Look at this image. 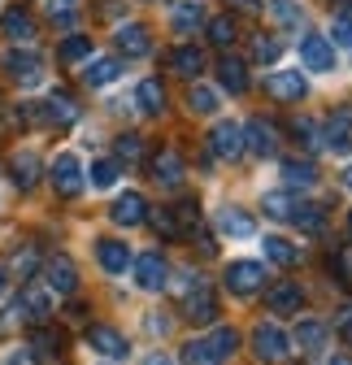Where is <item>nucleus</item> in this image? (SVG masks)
<instances>
[{"label": "nucleus", "instance_id": "53", "mask_svg": "<svg viewBox=\"0 0 352 365\" xmlns=\"http://www.w3.org/2000/svg\"><path fill=\"white\" fill-rule=\"evenodd\" d=\"M348 235H352V209H348Z\"/></svg>", "mask_w": 352, "mask_h": 365}, {"label": "nucleus", "instance_id": "47", "mask_svg": "<svg viewBox=\"0 0 352 365\" xmlns=\"http://www.w3.org/2000/svg\"><path fill=\"white\" fill-rule=\"evenodd\" d=\"M331 265L339 269V279H343V283H352V244H348V248H339Z\"/></svg>", "mask_w": 352, "mask_h": 365}, {"label": "nucleus", "instance_id": "18", "mask_svg": "<svg viewBox=\"0 0 352 365\" xmlns=\"http://www.w3.org/2000/svg\"><path fill=\"white\" fill-rule=\"evenodd\" d=\"M87 344H92V352H100V356H109V361L126 356V339H122L113 327H87Z\"/></svg>", "mask_w": 352, "mask_h": 365}, {"label": "nucleus", "instance_id": "34", "mask_svg": "<svg viewBox=\"0 0 352 365\" xmlns=\"http://www.w3.org/2000/svg\"><path fill=\"white\" fill-rule=\"evenodd\" d=\"M183 365H222V356L213 352L209 339H187L183 344Z\"/></svg>", "mask_w": 352, "mask_h": 365}, {"label": "nucleus", "instance_id": "44", "mask_svg": "<svg viewBox=\"0 0 352 365\" xmlns=\"http://www.w3.org/2000/svg\"><path fill=\"white\" fill-rule=\"evenodd\" d=\"M291 209H296L291 196H283V192H270V196H266V213H270V217L283 222V217H291Z\"/></svg>", "mask_w": 352, "mask_h": 365}, {"label": "nucleus", "instance_id": "19", "mask_svg": "<svg viewBox=\"0 0 352 365\" xmlns=\"http://www.w3.org/2000/svg\"><path fill=\"white\" fill-rule=\"evenodd\" d=\"M170 22L174 31H196L205 22V0H170Z\"/></svg>", "mask_w": 352, "mask_h": 365}, {"label": "nucleus", "instance_id": "15", "mask_svg": "<svg viewBox=\"0 0 352 365\" xmlns=\"http://www.w3.org/2000/svg\"><path fill=\"white\" fill-rule=\"evenodd\" d=\"M35 118L39 122H48V126H70L74 118H78V105L66 96V91H57L53 101H43V105H35Z\"/></svg>", "mask_w": 352, "mask_h": 365}, {"label": "nucleus", "instance_id": "25", "mask_svg": "<svg viewBox=\"0 0 352 365\" xmlns=\"http://www.w3.org/2000/svg\"><path fill=\"white\" fill-rule=\"evenodd\" d=\"M322 140H326V148H331V153H339V157H343V153L352 148V118H348V113L331 118V122H326V135H322Z\"/></svg>", "mask_w": 352, "mask_h": 365}, {"label": "nucleus", "instance_id": "3", "mask_svg": "<svg viewBox=\"0 0 352 365\" xmlns=\"http://www.w3.org/2000/svg\"><path fill=\"white\" fill-rule=\"evenodd\" d=\"M252 352L266 361V365H279V361L291 352V344H287V335H283L279 322H261V327L252 331Z\"/></svg>", "mask_w": 352, "mask_h": 365}, {"label": "nucleus", "instance_id": "39", "mask_svg": "<svg viewBox=\"0 0 352 365\" xmlns=\"http://www.w3.org/2000/svg\"><path fill=\"white\" fill-rule=\"evenodd\" d=\"M209 39L217 43V48H231V43H235V22H231V14H222V18L209 22Z\"/></svg>", "mask_w": 352, "mask_h": 365}, {"label": "nucleus", "instance_id": "37", "mask_svg": "<svg viewBox=\"0 0 352 365\" xmlns=\"http://www.w3.org/2000/svg\"><path fill=\"white\" fill-rule=\"evenodd\" d=\"M144 222L152 226L157 235H165V240H179V222H174V213H170V209H148V213H144Z\"/></svg>", "mask_w": 352, "mask_h": 365}, {"label": "nucleus", "instance_id": "42", "mask_svg": "<svg viewBox=\"0 0 352 365\" xmlns=\"http://www.w3.org/2000/svg\"><path fill=\"white\" fill-rule=\"evenodd\" d=\"M209 344H213V352H217V356L227 361V356H231V352L239 348V335H235L231 327H222V331H213V339H209Z\"/></svg>", "mask_w": 352, "mask_h": 365}, {"label": "nucleus", "instance_id": "52", "mask_svg": "<svg viewBox=\"0 0 352 365\" xmlns=\"http://www.w3.org/2000/svg\"><path fill=\"white\" fill-rule=\"evenodd\" d=\"M331 365H352V361H348V356H335V361H331Z\"/></svg>", "mask_w": 352, "mask_h": 365}, {"label": "nucleus", "instance_id": "11", "mask_svg": "<svg viewBox=\"0 0 352 365\" xmlns=\"http://www.w3.org/2000/svg\"><path fill=\"white\" fill-rule=\"evenodd\" d=\"M31 356L43 361V365H57L66 356V339L53 331V327H35L31 331Z\"/></svg>", "mask_w": 352, "mask_h": 365}, {"label": "nucleus", "instance_id": "16", "mask_svg": "<svg viewBox=\"0 0 352 365\" xmlns=\"http://www.w3.org/2000/svg\"><path fill=\"white\" fill-rule=\"evenodd\" d=\"M148 48H152L148 26H140V22L118 26V53H122V57H148Z\"/></svg>", "mask_w": 352, "mask_h": 365}, {"label": "nucleus", "instance_id": "20", "mask_svg": "<svg viewBox=\"0 0 352 365\" xmlns=\"http://www.w3.org/2000/svg\"><path fill=\"white\" fill-rule=\"evenodd\" d=\"M0 26H5V35L14 39V43H31L35 39V18L22 9V5H14V9H5V18H0Z\"/></svg>", "mask_w": 352, "mask_h": 365}, {"label": "nucleus", "instance_id": "50", "mask_svg": "<svg viewBox=\"0 0 352 365\" xmlns=\"http://www.w3.org/2000/svg\"><path fill=\"white\" fill-rule=\"evenodd\" d=\"M5 287H9V279H5V265H0V300H5Z\"/></svg>", "mask_w": 352, "mask_h": 365}, {"label": "nucleus", "instance_id": "13", "mask_svg": "<svg viewBox=\"0 0 352 365\" xmlns=\"http://www.w3.org/2000/svg\"><path fill=\"white\" fill-rule=\"evenodd\" d=\"M183 174H187V165H183V157L174 148H161L152 157V178L161 182V187H183Z\"/></svg>", "mask_w": 352, "mask_h": 365}, {"label": "nucleus", "instance_id": "38", "mask_svg": "<svg viewBox=\"0 0 352 365\" xmlns=\"http://www.w3.org/2000/svg\"><path fill=\"white\" fill-rule=\"evenodd\" d=\"M118 174H122V165H118V161H109V157L92 161V187H113Z\"/></svg>", "mask_w": 352, "mask_h": 365}, {"label": "nucleus", "instance_id": "2", "mask_svg": "<svg viewBox=\"0 0 352 365\" xmlns=\"http://www.w3.org/2000/svg\"><path fill=\"white\" fill-rule=\"evenodd\" d=\"M217 296H213V287L200 279L192 292H183V317L187 322H196V327H209V322H217Z\"/></svg>", "mask_w": 352, "mask_h": 365}, {"label": "nucleus", "instance_id": "17", "mask_svg": "<svg viewBox=\"0 0 352 365\" xmlns=\"http://www.w3.org/2000/svg\"><path fill=\"white\" fill-rule=\"evenodd\" d=\"M144 213H148V205H144L140 192H122V196L113 200V209H109V217H113L118 226H140Z\"/></svg>", "mask_w": 352, "mask_h": 365}, {"label": "nucleus", "instance_id": "54", "mask_svg": "<svg viewBox=\"0 0 352 365\" xmlns=\"http://www.w3.org/2000/svg\"><path fill=\"white\" fill-rule=\"evenodd\" d=\"M61 5H74V0H61Z\"/></svg>", "mask_w": 352, "mask_h": 365}, {"label": "nucleus", "instance_id": "24", "mask_svg": "<svg viewBox=\"0 0 352 365\" xmlns=\"http://www.w3.org/2000/svg\"><path fill=\"white\" fill-rule=\"evenodd\" d=\"M217 83H222L227 91H235V96H244V91H248V66L239 57H222V66H217Z\"/></svg>", "mask_w": 352, "mask_h": 365}, {"label": "nucleus", "instance_id": "22", "mask_svg": "<svg viewBox=\"0 0 352 365\" xmlns=\"http://www.w3.org/2000/svg\"><path fill=\"white\" fill-rule=\"evenodd\" d=\"M96 257H100V269L105 274H126V265H130V248L122 240H100L96 244Z\"/></svg>", "mask_w": 352, "mask_h": 365}, {"label": "nucleus", "instance_id": "30", "mask_svg": "<svg viewBox=\"0 0 352 365\" xmlns=\"http://www.w3.org/2000/svg\"><path fill=\"white\" fill-rule=\"evenodd\" d=\"M291 222H296L300 235H322V231H326V213H322L318 205H296Z\"/></svg>", "mask_w": 352, "mask_h": 365}, {"label": "nucleus", "instance_id": "41", "mask_svg": "<svg viewBox=\"0 0 352 365\" xmlns=\"http://www.w3.org/2000/svg\"><path fill=\"white\" fill-rule=\"evenodd\" d=\"M279 53H283L279 39H270V35H257V39H252V57H257V61H279Z\"/></svg>", "mask_w": 352, "mask_h": 365}, {"label": "nucleus", "instance_id": "32", "mask_svg": "<svg viewBox=\"0 0 352 365\" xmlns=\"http://www.w3.org/2000/svg\"><path fill=\"white\" fill-rule=\"evenodd\" d=\"M18 313H26L31 322H48L53 304H48V296H43L39 287H26V292H22V300H18Z\"/></svg>", "mask_w": 352, "mask_h": 365}, {"label": "nucleus", "instance_id": "27", "mask_svg": "<svg viewBox=\"0 0 352 365\" xmlns=\"http://www.w3.org/2000/svg\"><path fill=\"white\" fill-rule=\"evenodd\" d=\"M122 74V66L113 61V57H87V70H83V83H92V87H109L113 78Z\"/></svg>", "mask_w": 352, "mask_h": 365}, {"label": "nucleus", "instance_id": "45", "mask_svg": "<svg viewBox=\"0 0 352 365\" xmlns=\"http://www.w3.org/2000/svg\"><path fill=\"white\" fill-rule=\"evenodd\" d=\"M331 35H335V43H348V48H352V9L335 14V26H331Z\"/></svg>", "mask_w": 352, "mask_h": 365}, {"label": "nucleus", "instance_id": "6", "mask_svg": "<svg viewBox=\"0 0 352 365\" xmlns=\"http://www.w3.org/2000/svg\"><path fill=\"white\" fill-rule=\"evenodd\" d=\"M244 153H252V157H274L279 153V126L274 122H266V118H248V126H244Z\"/></svg>", "mask_w": 352, "mask_h": 365}, {"label": "nucleus", "instance_id": "14", "mask_svg": "<svg viewBox=\"0 0 352 365\" xmlns=\"http://www.w3.org/2000/svg\"><path fill=\"white\" fill-rule=\"evenodd\" d=\"M5 70H9L18 83H26V87H31V83H39L43 61H39V53H31V48H26V53H22V48H9V53H5Z\"/></svg>", "mask_w": 352, "mask_h": 365}, {"label": "nucleus", "instance_id": "5", "mask_svg": "<svg viewBox=\"0 0 352 365\" xmlns=\"http://www.w3.org/2000/svg\"><path fill=\"white\" fill-rule=\"evenodd\" d=\"M48 178H53V192H57L61 200H74V196L83 192V165H78L74 153H61V157L53 161Z\"/></svg>", "mask_w": 352, "mask_h": 365}, {"label": "nucleus", "instance_id": "40", "mask_svg": "<svg viewBox=\"0 0 352 365\" xmlns=\"http://www.w3.org/2000/svg\"><path fill=\"white\" fill-rule=\"evenodd\" d=\"M140 157H144V140H140V135H118V161L135 165Z\"/></svg>", "mask_w": 352, "mask_h": 365}, {"label": "nucleus", "instance_id": "9", "mask_svg": "<svg viewBox=\"0 0 352 365\" xmlns=\"http://www.w3.org/2000/svg\"><path fill=\"white\" fill-rule=\"evenodd\" d=\"M130 265H135V283H140L144 292H161V287L170 283V279H165L170 265L161 261V252H144V257H135Z\"/></svg>", "mask_w": 352, "mask_h": 365}, {"label": "nucleus", "instance_id": "43", "mask_svg": "<svg viewBox=\"0 0 352 365\" xmlns=\"http://www.w3.org/2000/svg\"><path fill=\"white\" fill-rule=\"evenodd\" d=\"M266 5H270V14H274L283 26H300V9L291 5V0H266Z\"/></svg>", "mask_w": 352, "mask_h": 365}, {"label": "nucleus", "instance_id": "28", "mask_svg": "<svg viewBox=\"0 0 352 365\" xmlns=\"http://www.w3.org/2000/svg\"><path fill=\"white\" fill-rule=\"evenodd\" d=\"M300 352H322V344H326V327L322 322H314V317H304V322L296 327V339H291Z\"/></svg>", "mask_w": 352, "mask_h": 365}, {"label": "nucleus", "instance_id": "48", "mask_svg": "<svg viewBox=\"0 0 352 365\" xmlns=\"http://www.w3.org/2000/svg\"><path fill=\"white\" fill-rule=\"evenodd\" d=\"M231 5H235L239 14H261V9H266V5H261V0H231Z\"/></svg>", "mask_w": 352, "mask_h": 365}, {"label": "nucleus", "instance_id": "10", "mask_svg": "<svg viewBox=\"0 0 352 365\" xmlns=\"http://www.w3.org/2000/svg\"><path fill=\"white\" fill-rule=\"evenodd\" d=\"M266 91L274 101H304V91H309V83H304L300 70H274L266 78Z\"/></svg>", "mask_w": 352, "mask_h": 365}, {"label": "nucleus", "instance_id": "46", "mask_svg": "<svg viewBox=\"0 0 352 365\" xmlns=\"http://www.w3.org/2000/svg\"><path fill=\"white\" fill-rule=\"evenodd\" d=\"M291 135H300V144H309V148L318 144V126H314L309 118H296V122H291Z\"/></svg>", "mask_w": 352, "mask_h": 365}, {"label": "nucleus", "instance_id": "12", "mask_svg": "<svg viewBox=\"0 0 352 365\" xmlns=\"http://www.w3.org/2000/svg\"><path fill=\"white\" fill-rule=\"evenodd\" d=\"M266 304H270V313H283V317H291V313H300V304H304V292H300V283H291V279H279V283L266 292Z\"/></svg>", "mask_w": 352, "mask_h": 365}, {"label": "nucleus", "instance_id": "21", "mask_svg": "<svg viewBox=\"0 0 352 365\" xmlns=\"http://www.w3.org/2000/svg\"><path fill=\"white\" fill-rule=\"evenodd\" d=\"M217 231L222 235H231V240H248L252 231H257V222L244 213V209H235V205H227L222 213H217Z\"/></svg>", "mask_w": 352, "mask_h": 365}, {"label": "nucleus", "instance_id": "4", "mask_svg": "<svg viewBox=\"0 0 352 365\" xmlns=\"http://www.w3.org/2000/svg\"><path fill=\"white\" fill-rule=\"evenodd\" d=\"M222 283H227L231 296H252L257 287H266V265L261 261H231Z\"/></svg>", "mask_w": 352, "mask_h": 365}, {"label": "nucleus", "instance_id": "35", "mask_svg": "<svg viewBox=\"0 0 352 365\" xmlns=\"http://www.w3.org/2000/svg\"><path fill=\"white\" fill-rule=\"evenodd\" d=\"M187 109H192V113H200V118L217 113V91H213V87H200V83H196V87L187 91Z\"/></svg>", "mask_w": 352, "mask_h": 365}, {"label": "nucleus", "instance_id": "8", "mask_svg": "<svg viewBox=\"0 0 352 365\" xmlns=\"http://www.w3.org/2000/svg\"><path fill=\"white\" fill-rule=\"evenodd\" d=\"M209 148H213V157H222V161L244 157V126L239 122H217L209 130Z\"/></svg>", "mask_w": 352, "mask_h": 365}, {"label": "nucleus", "instance_id": "29", "mask_svg": "<svg viewBox=\"0 0 352 365\" xmlns=\"http://www.w3.org/2000/svg\"><path fill=\"white\" fill-rule=\"evenodd\" d=\"M9 170H14V182L22 192H31L35 182H39V157L35 153H18L14 161H9Z\"/></svg>", "mask_w": 352, "mask_h": 365}, {"label": "nucleus", "instance_id": "31", "mask_svg": "<svg viewBox=\"0 0 352 365\" xmlns=\"http://www.w3.org/2000/svg\"><path fill=\"white\" fill-rule=\"evenodd\" d=\"M57 57H61V66H78V61H87V57H92V35H66V39H61V48H57Z\"/></svg>", "mask_w": 352, "mask_h": 365}, {"label": "nucleus", "instance_id": "33", "mask_svg": "<svg viewBox=\"0 0 352 365\" xmlns=\"http://www.w3.org/2000/svg\"><path fill=\"white\" fill-rule=\"evenodd\" d=\"M135 101H140L144 113H161V109H165V87H161L157 78H144V83L135 87Z\"/></svg>", "mask_w": 352, "mask_h": 365}, {"label": "nucleus", "instance_id": "36", "mask_svg": "<svg viewBox=\"0 0 352 365\" xmlns=\"http://www.w3.org/2000/svg\"><path fill=\"white\" fill-rule=\"evenodd\" d=\"M261 248H266V261H274V265H296V257H300L283 235H266V244H261Z\"/></svg>", "mask_w": 352, "mask_h": 365}, {"label": "nucleus", "instance_id": "7", "mask_svg": "<svg viewBox=\"0 0 352 365\" xmlns=\"http://www.w3.org/2000/svg\"><path fill=\"white\" fill-rule=\"evenodd\" d=\"M43 279H48V292L74 296V292H78V265H74L66 252H57V257H48V265H43Z\"/></svg>", "mask_w": 352, "mask_h": 365}, {"label": "nucleus", "instance_id": "23", "mask_svg": "<svg viewBox=\"0 0 352 365\" xmlns=\"http://www.w3.org/2000/svg\"><path fill=\"white\" fill-rule=\"evenodd\" d=\"M170 66L179 70L183 78H200V74H205V53L196 48V43H183V48L170 53Z\"/></svg>", "mask_w": 352, "mask_h": 365}, {"label": "nucleus", "instance_id": "51", "mask_svg": "<svg viewBox=\"0 0 352 365\" xmlns=\"http://www.w3.org/2000/svg\"><path fill=\"white\" fill-rule=\"evenodd\" d=\"M343 187H348V192H352V170H348V174H343Z\"/></svg>", "mask_w": 352, "mask_h": 365}, {"label": "nucleus", "instance_id": "49", "mask_svg": "<svg viewBox=\"0 0 352 365\" xmlns=\"http://www.w3.org/2000/svg\"><path fill=\"white\" fill-rule=\"evenodd\" d=\"M144 365H174V361H170V356H161V352H152V356H148Z\"/></svg>", "mask_w": 352, "mask_h": 365}, {"label": "nucleus", "instance_id": "26", "mask_svg": "<svg viewBox=\"0 0 352 365\" xmlns=\"http://www.w3.org/2000/svg\"><path fill=\"white\" fill-rule=\"evenodd\" d=\"M283 178H287V187H314V182H318V165L300 161V157H287L283 161Z\"/></svg>", "mask_w": 352, "mask_h": 365}, {"label": "nucleus", "instance_id": "1", "mask_svg": "<svg viewBox=\"0 0 352 365\" xmlns=\"http://www.w3.org/2000/svg\"><path fill=\"white\" fill-rule=\"evenodd\" d=\"M300 66L314 70V74H335V43L326 35L304 31L300 35Z\"/></svg>", "mask_w": 352, "mask_h": 365}]
</instances>
